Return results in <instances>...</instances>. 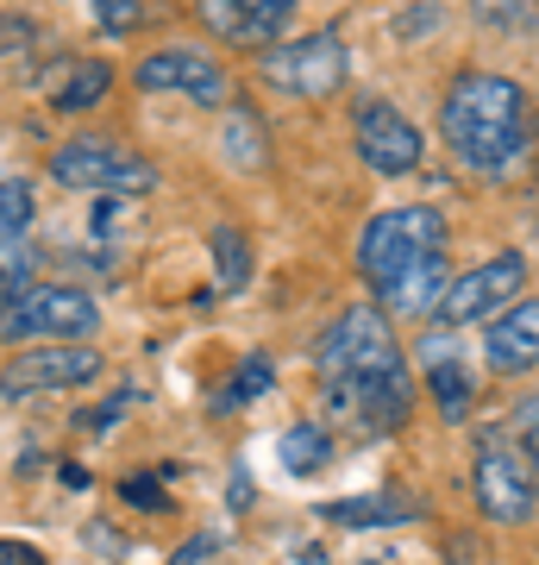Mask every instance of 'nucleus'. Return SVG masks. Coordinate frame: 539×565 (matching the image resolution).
<instances>
[{
  "label": "nucleus",
  "mask_w": 539,
  "mask_h": 565,
  "mask_svg": "<svg viewBox=\"0 0 539 565\" xmlns=\"http://www.w3.org/2000/svg\"><path fill=\"white\" fill-rule=\"evenodd\" d=\"M120 497H132L139 509H163V490L151 484V478H132V484H120Z\"/></svg>",
  "instance_id": "26"
},
{
  "label": "nucleus",
  "mask_w": 539,
  "mask_h": 565,
  "mask_svg": "<svg viewBox=\"0 0 539 565\" xmlns=\"http://www.w3.org/2000/svg\"><path fill=\"white\" fill-rule=\"evenodd\" d=\"M471 497L489 522L515 527V522H533L539 515V471L520 459L515 440H502V434H483L477 459H471Z\"/></svg>",
  "instance_id": "8"
},
{
  "label": "nucleus",
  "mask_w": 539,
  "mask_h": 565,
  "mask_svg": "<svg viewBox=\"0 0 539 565\" xmlns=\"http://www.w3.org/2000/svg\"><path fill=\"white\" fill-rule=\"evenodd\" d=\"M107 88H114V70H107L100 57H82V63H69V76H57L51 102H57L63 114H82V107H100Z\"/></svg>",
  "instance_id": "21"
},
{
  "label": "nucleus",
  "mask_w": 539,
  "mask_h": 565,
  "mask_svg": "<svg viewBox=\"0 0 539 565\" xmlns=\"http://www.w3.org/2000/svg\"><path fill=\"white\" fill-rule=\"evenodd\" d=\"M352 145H358L364 170H377V177H408V170H420V158H427L420 126L408 120L396 102H364L358 114H352Z\"/></svg>",
  "instance_id": "11"
},
{
  "label": "nucleus",
  "mask_w": 539,
  "mask_h": 565,
  "mask_svg": "<svg viewBox=\"0 0 539 565\" xmlns=\"http://www.w3.org/2000/svg\"><path fill=\"white\" fill-rule=\"evenodd\" d=\"M420 377H427L445 422H464L477 408V377H471V359L452 345V333H427L420 340Z\"/></svg>",
  "instance_id": "15"
},
{
  "label": "nucleus",
  "mask_w": 539,
  "mask_h": 565,
  "mask_svg": "<svg viewBox=\"0 0 539 565\" xmlns=\"http://www.w3.org/2000/svg\"><path fill=\"white\" fill-rule=\"evenodd\" d=\"M445 289H452V264L440 258H420L414 270H401L396 282H382L377 289V308L382 315H414V321H427V315H440Z\"/></svg>",
  "instance_id": "16"
},
{
  "label": "nucleus",
  "mask_w": 539,
  "mask_h": 565,
  "mask_svg": "<svg viewBox=\"0 0 539 565\" xmlns=\"http://www.w3.org/2000/svg\"><path fill=\"white\" fill-rule=\"evenodd\" d=\"M100 308L76 282H25L0 302V340L7 345H88Z\"/></svg>",
  "instance_id": "2"
},
{
  "label": "nucleus",
  "mask_w": 539,
  "mask_h": 565,
  "mask_svg": "<svg viewBox=\"0 0 539 565\" xmlns=\"http://www.w3.org/2000/svg\"><path fill=\"white\" fill-rule=\"evenodd\" d=\"M520 289H527V258L520 252H496V258L471 264L464 277H452L440 302V321L445 327H471V321H496L502 308L520 302Z\"/></svg>",
  "instance_id": "10"
},
{
  "label": "nucleus",
  "mask_w": 539,
  "mask_h": 565,
  "mask_svg": "<svg viewBox=\"0 0 539 565\" xmlns=\"http://www.w3.org/2000/svg\"><path fill=\"white\" fill-rule=\"evenodd\" d=\"M32 214H39L32 182L25 177H0V245H20L25 233H32Z\"/></svg>",
  "instance_id": "23"
},
{
  "label": "nucleus",
  "mask_w": 539,
  "mask_h": 565,
  "mask_svg": "<svg viewBox=\"0 0 539 565\" xmlns=\"http://www.w3.org/2000/svg\"><path fill=\"white\" fill-rule=\"evenodd\" d=\"M277 459H282L289 478H320V471L333 465V434H326L320 422H295L277 440Z\"/></svg>",
  "instance_id": "19"
},
{
  "label": "nucleus",
  "mask_w": 539,
  "mask_h": 565,
  "mask_svg": "<svg viewBox=\"0 0 539 565\" xmlns=\"http://www.w3.org/2000/svg\"><path fill=\"white\" fill-rule=\"evenodd\" d=\"M220 158L233 163L239 177H251V170H263V163H270V132H263L258 107L233 102L220 114Z\"/></svg>",
  "instance_id": "17"
},
{
  "label": "nucleus",
  "mask_w": 539,
  "mask_h": 565,
  "mask_svg": "<svg viewBox=\"0 0 539 565\" xmlns=\"http://www.w3.org/2000/svg\"><path fill=\"white\" fill-rule=\"evenodd\" d=\"M258 76L295 102H326L352 76V51H345L339 32H301V39H282L277 51H263Z\"/></svg>",
  "instance_id": "6"
},
{
  "label": "nucleus",
  "mask_w": 539,
  "mask_h": 565,
  "mask_svg": "<svg viewBox=\"0 0 539 565\" xmlns=\"http://www.w3.org/2000/svg\"><path fill=\"white\" fill-rule=\"evenodd\" d=\"M0 565H44L39 546H13V541H0Z\"/></svg>",
  "instance_id": "27"
},
{
  "label": "nucleus",
  "mask_w": 539,
  "mask_h": 565,
  "mask_svg": "<svg viewBox=\"0 0 539 565\" xmlns=\"http://www.w3.org/2000/svg\"><path fill=\"white\" fill-rule=\"evenodd\" d=\"M270 384H277V364L263 359V352H245L239 371L214 390V408H220V415H239V408H251L258 396H270Z\"/></svg>",
  "instance_id": "20"
},
{
  "label": "nucleus",
  "mask_w": 539,
  "mask_h": 565,
  "mask_svg": "<svg viewBox=\"0 0 539 565\" xmlns=\"http://www.w3.org/2000/svg\"><path fill=\"white\" fill-rule=\"evenodd\" d=\"M214 282H220V296H239L251 282V239L239 226H214Z\"/></svg>",
  "instance_id": "22"
},
{
  "label": "nucleus",
  "mask_w": 539,
  "mask_h": 565,
  "mask_svg": "<svg viewBox=\"0 0 539 565\" xmlns=\"http://www.w3.org/2000/svg\"><path fill=\"white\" fill-rule=\"evenodd\" d=\"M139 88H151V95H188L195 107H214V114L226 107V70L201 44H163V51L139 57Z\"/></svg>",
  "instance_id": "12"
},
{
  "label": "nucleus",
  "mask_w": 539,
  "mask_h": 565,
  "mask_svg": "<svg viewBox=\"0 0 539 565\" xmlns=\"http://www.w3.org/2000/svg\"><path fill=\"white\" fill-rule=\"evenodd\" d=\"M51 177L63 189H88V195H151L158 189V163L132 151L120 139H100V132H82V139L57 145L51 158Z\"/></svg>",
  "instance_id": "5"
},
{
  "label": "nucleus",
  "mask_w": 539,
  "mask_h": 565,
  "mask_svg": "<svg viewBox=\"0 0 539 565\" xmlns=\"http://www.w3.org/2000/svg\"><path fill=\"white\" fill-rule=\"evenodd\" d=\"M320 408L326 422L358 434V440H382L414 415V377L389 371V377H339V384H320Z\"/></svg>",
  "instance_id": "7"
},
{
  "label": "nucleus",
  "mask_w": 539,
  "mask_h": 565,
  "mask_svg": "<svg viewBox=\"0 0 539 565\" xmlns=\"http://www.w3.org/2000/svg\"><path fill=\"white\" fill-rule=\"evenodd\" d=\"M508 434H515L520 459L539 471V390H527V396L515 403V415H508Z\"/></svg>",
  "instance_id": "24"
},
{
  "label": "nucleus",
  "mask_w": 539,
  "mask_h": 565,
  "mask_svg": "<svg viewBox=\"0 0 539 565\" xmlns=\"http://www.w3.org/2000/svg\"><path fill=\"white\" fill-rule=\"evenodd\" d=\"M483 359L496 377H520L539 371V296H520L515 308H502L489 333H483Z\"/></svg>",
  "instance_id": "14"
},
{
  "label": "nucleus",
  "mask_w": 539,
  "mask_h": 565,
  "mask_svg": "<svg viewBox=\"0 0 539 565\" xmlns=\"http://www.w3.org/2000/svg\"><path fill=\"white\" fill-rule=\"evenodd\" d=\"M440 132L445 151L477 170V177H502L527 158L533 145V95L520 88L515 76H496V70H464L440 102Z\"/></svg>",
  "instance_id": "1"
},
{
  "label": "nucleus",
  "mask_w": 539,
  "mask_h": 565,
  "mask_svg": "<svg viewBox=\"0 0 539 565\" xmlns=\"http://www.w3.org/2000/svg\"><path fill=\"white\" fill-rule=\"evenodd\" d=\"M445 252V214L440 207H389L358 233V277L370 289L396 282L401 270H414L420 258H440Z\"/></svg>",
  "instance_id": "3"
},
{
  "label": "nucleus",
  "mask_w": 539,
  "mask_h": 565,
  "mask_svg": "<svg viewBox=\"0 0 539 565\" xmlns=\"http://www.w3.org/2000/svg\"><path fill=\"white\" fill-rule=\"evenodd\" d=\"M314 364L326 384H339V377H389V371H408L401 364V345H396V327L382 308H345L339 321L320 333L314 345Z\"/></svg>",
  "instance_id": "4"
},
{
  "label": "nucleus",
  "mask_w": 539,
  "mask_h": 565,
  "mask_svg": "<svg viewBox=\"0 0 539 565\" xmlns=\"http://www.w3.org/2000/svg\"><path fill=\"white\" fill-rule=\"evenodd\" d=\"M144 20H151L144 0H95V25L100 32H139Z\"/></svg>",
  "instance_id": "25"
},
{
  "label": "nucleus",
  "mask_w": 539,
  "mask_h": 565,
  "mask_svg": "<svg viewBox=\"0 0 539 565\" xmlns=\"http://www.w3.org/2000/svg\"><path fill=\"white\" fill-rule=\"evenodd\" d=\"M100 371H107V359L95 345H25L0 364V396L25 403V396H51V390H82Z\"/></svg>",
  "instance_id": "9"
},
{
  "label": "nucleus",
  "mask_w": 539,
  "mask_h": 565,
  "mask_svg": "<svg viewBox=\"0 0 539 565\" xmlns=\"http://www.w3.org/2000/svg\"><path fill=\"white\" fill-rule=\"evenodd\" d=\"M320 515L339 522V527H389V522H414L420 503L401 497V490H382V497H339V503H326Z\"/></svg>",
  "instance_id": "18"
},
{
  "label": "nucleus",
  "mask_w": 539,
  "mask_h": 565,
  "mask_svg": "<svg viewBox=\"0 0 539 565\" xmlns=\"http://www.w3.org/2000/svg\"><path fill=\"white\" fill-rule=\"evenodd\" d=\"M295 20V0H201V25L239 51H277Z\"/></svg>",
  "instance_id": "13"
}]
</instances>
